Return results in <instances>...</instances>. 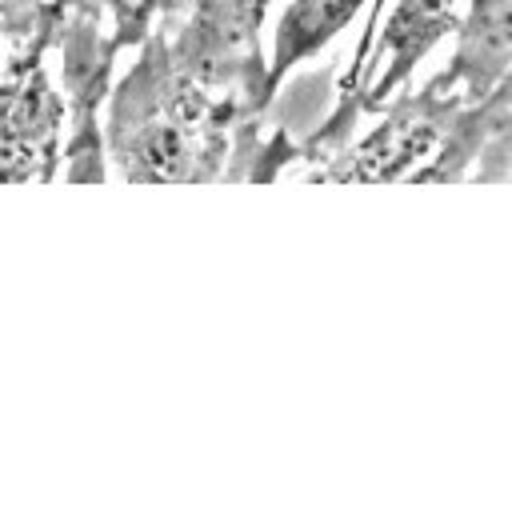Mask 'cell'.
Masks as SVG:
<instances>
[{
  "label": "cell",
  "mask_w": 512,
  "mask_h": 512,
  "mask_svg": "<svg viewBox=\"0 0 512 512\" xmlns=\"http://www.w3.org/2000/svg\"><path fill=\"white\" fill-rule=\"evenodd\" d=\"M104 100V160L128 184H268L296 160L284 132L264 136V112L180 76L156 28Z\"/></svg>",
  "instance_id": "1"
},
{
  "label": "cell",
  "mask_w": 512,
  "mask_h": 512,
  "mask_svg": "<svg viewBox=\"0 0 512 512\" xmlns=\"http://www.w3.org/2000/svg\"><path fill=\"white\" fill-rule=\"evenodd\" d=\"M168 0H44L48 60H56V88L64 96L60 164L68 184L108 180L96 112L112 88V68L124 48H140Z\"/></svg>",
  "instance_id": "2"
},
{
  "label": "cell",
  "mask_w": 512,
  "mask_h": 512,
  "mask_svg": "<svg viewBox=\"0 0 512 512\" xmlns=\"http://www.w3.org/2000/svg\"><path fill=\"white\" fill-rule=\"evenodd\" d=\"M0 28L12 36V52L0 72V184H52L60 176L68 112L48 64L44 0L4 12Z\"/></svg>",
  "instance_id": "3"
},
{
  "label": "cell",
  "mask_w": 512,
  "mask_h": 512,
  "mask_svg": "<svg viewBox=\"0 0 512 512\" xmlns=\"http://www.w3.org/2000/svg\"><path fill=\"white\" fill-rule=\"evenodd\" d=\"M272 4L276 0H168L156 32L180 76L268 116L276 92L260 52V28Z\"/></svg>",
  "instance_id": "4"
},
{
  "label": "cell",
  "mask_w": 512,
  "mask_h": 512,
  "mask_svg": "<svg viewBox=\"0 0 512 512\" xmlns=\"http://www.w3.org/2000/svg\"><path fill=\"white\" fill-rule=\"evenodd\" d=\"M484 96H472L468 84L440 68L420 88H400L376 116V128H368L360 140L336 148L328 160H320L308 180L312 184H392L408 180L456 128L468 104Z\"/></svg>",
  "instance_id": "5"
},
{
  "label": "cell",
  "mask_w": 512,
  "mask_h": 512,
  "mask_svg": "<svg viewBox=\"0 0 512 512\" xmlns=\"http://www.w3.org/2000/svg\"><path fill=\"white\" fill-rule=\"evenodd\" d=\"M380 20L384 32L372 36V48L348 96V128H356L360 112H380L412 80L416 64L456 28V0H396Z\"/></svg>",
  "instance_id": "6"
},
{
  "label": "cell",
  "mask_w": 512,
  "mask_h": 512,
  "mask_svg": "<svg viewBox=\"0 0 512 512\" xmlns=\"http://www.w3.org/2000/svg\"><path fill=\"white\" fill-rule=\"evenodd\" d=\"M456 48L448 68L468 84L472 96H488L512 80V0H468L456 20Z\"/></svg>",
  "instance_id": "7"
},
{
  "label": "cell",
  "mask_w": 512,
  "mask_h": 512,
  "mask_svg": "<svg viewBox=\"0 0 512 512\" xmlns=\"http://www.w3.org/2000/svg\"><path fill=\"white\" fill-rule=\"evenodd\" d=\"M368 0H292L272 32V56H268V84L272 92L280 88V80L300 68L304 60H312L324 44H332L352 16L364 8Z\"/></svg>",
  "instance_id": "8"
},
{
  "label": "cell",
  "mask_w": 512,
  "mask_h": 512,
  "mask_svg": "<svg viewBox=\"0 0 512 512\" xmlns=\"http://www.w3.org/2000/svg\"><path fill=\"white\" fill-rule=\"evenodd\" d=\"M384 4H388V0H368V4H364V8H368V20H364V32H360V40H356V48H352V64L344 68V76H340V84H336V104H332V112L324 116V124H320L316 132H308V136L296 144V160H312V164H320V160H328L336 148L348 144V136H352V128L344 124L348 96H352V84H356V76H360V64H364L368 48H372V36L380 32Z\"/></svg>",
  "instance_id": "9"
}]
</instances>
